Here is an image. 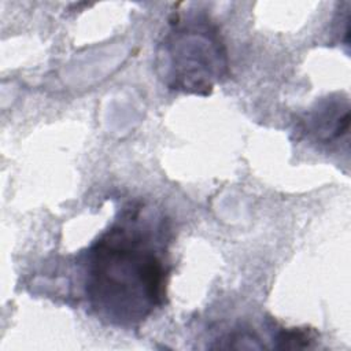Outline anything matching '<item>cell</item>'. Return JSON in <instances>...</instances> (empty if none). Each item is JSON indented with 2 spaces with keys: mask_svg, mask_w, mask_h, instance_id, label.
<instances>
[{
  "mask_svg": "<svg viewBox=\"0 0 351 351\" xmlns=\"http://www.w3.org/2000/svg\"><path fill=\"white\" fill-rule=\"evenodd\" d=\"M169 232L166 218L141 202L119 210L78 258L90 313L107 324L130 328L163 306L170 270Z\"/></svg>",
  "mask_w": 351,
  "mask_h": 351,
  "instance_id": "1",
  "label": "cell"
},
{
  "mask_svg": "<svg viewBox=\"0 0 351 351\" xmlns=\"http://www.w3.org/2000/svg\"><path fill=\"white\" fill-rule=\"evenodd\" d=\"M155 70L173 90L207 96L229 71L226 47L206 16L176 19L155 52Z\"/></svg>",
  "mask_w": 351,
  "mask_h": 351,
  "instance_id": "2",
  "label": "cell"
},
{
  "mask_svg": "<svg viewBox=\"0 0 351 351\" xmlns=\"http://www.w3.org/2000/svg\"><path fill=\"white\" fill-rule=\"evenodd\" d=\"M348 118V106L343 108L339 100L324 101L307 115V133L319 141H332L347 133Z\"/></svg>",
  "mask_w": 351,
  "mask_h": 351,
  "instance_id": "3",
  "label": "cell"
}]
</instances>
